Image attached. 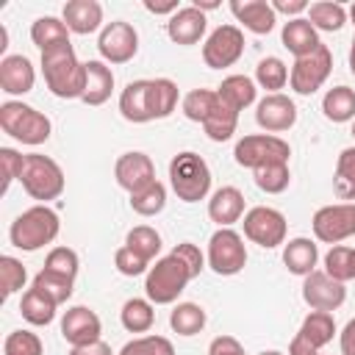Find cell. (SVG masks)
<instances>
[{
    "instance_id": "obj_1",
    "label": "cell",
    "mask_w": 355,
    "mask_h": 355,
    "mask_svg": "<svg viewBox=\"0 0 355 355\" xmlns=\"http://www.w3.org/2000/svg\"><path fill=\"white\" fill-rule=\"evenodd\" d=\"M42 72L47 89L61 100H80L86 92V64L78 61L72 42L42 53Z\"/></svg>"
},
{
    "instance_id": "obj_2",
    "label": "cell",
    "mask_w": 355,
    "mask_h": 355,
    "mask_svg": "<svg viewBox=\"0 0 355 355\" xmlns=\"http://www.w3.org/2000/svg\"><path fill=\"white\" fill-rule=\"evenodd\" d=\"M61 230V219L50 205H31L28 211H22L11 227H8V239L17 250L22 252H36L47 244H53L58 239Z\"/></svg>"
},
{
    "instance_id": "obj_3",
    "label": "cell",
    "mask_w": 355,
    "mask_h": 355,
    "mask_svg": "<svg viewBox=\"0 0 355 355\" xmlns=\"http://www.w3.org/2000/svg\"><path fill=\"white\" fill-rule=\"evenodd\" d=\"M191 280H194V272L189 269V263L180 255L169 252V255L158 258L147 269V275H144V294H147V300L153 305H172L186 291V286Z\"/></svg>"
},
{
    "instance_id": "obj_4",
    "label": "cell",
    "mask_w": 355,
    "mask_h": 355,
    "mask_svg": "<svg viewBox=\"0 0 355 355\" xmlns=\"http://www.w3.org/2000/svg\"><path fill=\"white\" fill-rule=\"evenodd\" d=\"M19 183L31 200H36L39 205H47L50 200H58L64 194L67 178H64V169L58 166V161H53L50 155L28 153Z\"/></svg>"
},
{
    "instance_id": "obj_5",
    "label": "cell",
    "mask_w": 355,
    "mask_h": 355,
    "mask_svg": "<svg viewBox=\"0 0 355 355\" xmlns=\"http://www.w3.org/2000/svg\"><path fill=\"white\" fill-rule=\"evenodd\" d=\"M169 186L183 202H200L211 191V169L202 155L183 150L169 161Z\"/></svg>"
},
{
    "instance_id": "obj_6",
    "label": "cell",
    "mask_w": 355,
    "mask_h": 355,
    "mask_svg": "<svg viewBox=\"0 0 355 355\" xmlns=\"http://www.w3.org/2000/svg\"><path fill=\"white\" fill-rule=\"evenodd\" d=\"M0 128H3V133H8L11 139H17L28 147L44 144L53 130L50 119L22 100H6L0 105Z\"/></svg>"
},
{
    "instance_id": "obj_7",
    "label": "cell",
    "mask_w": 355,
    "mask_h": 355,
    "mask_svg": "<svg viewBox=\"0 0 355 355\" xmlns=\"http://www.w3.org/2000/svg\"><path fill=\"white\" fill-rule=\"evenodd\" d=\"M233 158H236L239 166H247V169L255 172L266 164H280V161L288 164L291 147H288V141H283L275 133H250V136L236 141Z\"/></svg>"
},
{
    "instance_id": "obj_8",
    "label": "cell",
    "mask_w": 355,
    "mask_h": 355,
    "mask_svg": "<svg viewBox=\"0 0 355 355\" xmlns=\"http://www.w3.org/2000/svg\"><path fill=\"white\" fill-rule=\"evenodd\" d=\"M208 266L222 275V277H233L247 266V247L244 239L233 230V227H219L211 239H208V255H205Z\"/></svg>"
},
{
    "instance_id": "obj_9",
    "label": "cell",
    "mask_w": 355,
    "mask_h": 355,
    "mask_svg": "<svg viewBox=\"0 0 355 355\" xmlns=\"http://www.w3.org/2000/svg\"><path fill=\"white\" fill-rule=\"evenodd\" d=\"M330 69H333V53L327 44H319L313 53L294 58V67L288 72V83L297 94L308 97L324 86V80L330 78Z\"/></svg>"
},
{
    "instance_id": "obj_10",
    "label": "cell",
    "mask_w": 355,
    "mask_h": 355,
    "mask_svg": "<svg viewBox=\"0 0 355 355\" xmlns=\"http://www.w3.org/2000/svg\"><path fill=\"white\" fill-rule=\"evenodd\" d=\"M286 233H288V222L277 208L255 205L244 214V236L263 250H275L286 244Z\"/></svg>"
},
{
    "instance_id": "obj_11",
    "label": "cell",
    "mask_w": 355,
    "mask_h": 355,
    "mask_svg": "<svg viewBox=\"0 0 355 355\" xmlns=\"http://www.w3.org/2000/svg\"><path fill=\"white\" fill-rule=\"evenodd\" d=\"M313 236L322 244H341L344 239L355 236V202H333L322 205L311 219Z\"/></svg>"
},
{
    "instance_id": "obj_12",
    "label": "cell",
    "mask_w": 355,
    "mask_h": 355,
    "mask_svg": "<svg viewBox=\"0 0 355 355\" xmlns=\"http://www.w3.org/2000/svg\"><path fill=\"white\" fill-rule=\"evenodd\" d=\"M244 55V33L239 25H219L202 42V61L211 69L233 67Z\"/></svg>"
},
{
    "instance_id": "obj_13",
    "label": "cell",
    "mask_w": 355,
    "mask_h": 355,
    "mask_svg": "<svg viewBox=\"0 0 355 355\" xmlns=\"http://www.w3.org/2000/svg\"><path fill=\"white\" fill-rule=\"evenodd\" d=\"M97 50L105 64H128L139 53V33L125 19L105 22V28L100 31V39H97Z\"/></svg>"
},
{
    "instance_id": "obj_14",
    "label": "cell",
    "mask_w": 355,
    "mask_h": 355,
    "mask_svg": "<svg viewBox=\"0 0 355 355\" xmlns=\"http://www.w3.org/2000/svg\"><path fill=\"white\" fill-rule=\"evenodd\" d=\"M302 300L311 311H338L347 300V288L344 283L333 280L324 269H313L311 275L302 277Z\"/></svg>"
},
{
    "instance_id": "obj_15",
    "label": "cell",
    "mask_w": 355,
    "mask_h": 355,
    "mask_svg": "<svg viewBox=\"0 0 355 355\" xmlns=\"http://www.w3.org/2000/svg\"><path fill=\"white\" fill-rule=\"evenodd\" d=\"M114 178H116V186L125 189L128 194L150 186L155 180V164L147 153L141 150H130V153H122L114 164Z\"/></svg>"
},
{
    "instance_id": "obj_16",
    "label": "cell",
    "mask_w": 355,
    "mask_h": 355,
    "mask_svg": "<svg viewBox=\"0 0 355 355\" xmlns=\"http://www.w3.org/2000/svg\"><path fill=\"white\" fill-rule=\"evenodd\" d=\"M100 333H103V322L92 308L72 305V308L64 311V316H61V338L69 347H83V344L100 341Z\"/></svg>"
},
{
    "instance_id": "obj_17",
    "label": "cell",
    "mask_w": 355,
    "mask_h": 355,
    "mask_svg": "<svg viewBox=\"0 0 355 355\" xmlns=\"http://www.w3.org/2000/svg\"><path fill=\"white\" fill-rule=\"evenodd\" d=\"M255 122L266 130V133H283L291 130L297 122V105L291 97L286 94H266L258 105H255Z\"/></svg>"
},
{
    "instance_id": "obj_18",
    "label": "cell",
    "mask_w": 355,
    "mask_h": 355,
    "mask_svg": "<svg viewBox=\"0 0 355 355\" xmlns=\"http://www.w3.org/2000/svg\"><path fill=\"white\" fill-rule=\"evenodd\" d=\"M205 28H208V19L200 8L194 6H180L169 22H166V36L175 42V44H183V47H191L197 44L202 36H205Z\"/></svg>"
},
{
    "instance_id": "obj_19",
    "label": "cell",
    "mask_w": 355,
    "mask_h": 355,
    "mask_svg": "<svg viewBox=\"0 0 355 355\" xmlns=\"http://www.w3.org/2000/svg\"><path fill=\"white\" fill-rule=\"evenodd\" d=\"M36 83V69L28 55H3L0 58V89L11 97L28 94Z\"/></svg>"
},
{
    "instance_id": "obj_20",
    "label": "cell",
    "mask_w": 355,
    "mask_h": 355,
    "mask_svg": "<svg viewBox=\"0 0 355 355\" xmlns=\"http://www.w3.org/2000/svg\"><path fill=\"white\" fill-rule=\"evenodd\" d=\"M230 14L255 36L269 33L277 22V14L266 0H230Z\"/></svg>"
},
{
    "instance_id": "obj_21",
    "label": "cell",
    "mask_w": 355,
    "mask_h": 355,
    "mask_svg": "<svg viewBox=\"0 0 355 355\" xmlns=\"http://www.w3.org/2000/svg\"><path fill=\"white\" fill-rule=\"evenodd\" d=\"M61 19L69 28V33H78V36H89V33L105 28L103 6L97 0H69L61 11Z\"/></svg>"
},
{
    "instance_id": "obj_22",
    "label": "cell",
    "mask_w": 355,
    "mask_h": 355,
    "mask_svg": "<svg viewBox=\"0 0 355 355\" xmlns=\"http://www.w3.org/2000/svg\"><path fill=\"white\" fill-rule=\"evenodd\" d=\"M244 194L236 186H222L211 194L208 200V216L211 222H216L219 227H230L244 216Z\"/></svg>"
},
{
    "instance_id": "obj_23",
    "label": "cell",
    "mask_w": 355,
    "mask_h": 355,
    "mask_svg": "<svg viewBox=\"0 0 355 355\" xmlns=\"http://www.w3.org/2000/svg\"><path fill=\"white\" fill-rule=\"evenodd\" d=\"M119 114L133 122L144 125L153 122V108H150V80H130L122 94H119Z\"/></svg>"
},
{
    "instance_id": "obj_24",
    "label": "cell",
    "mask_w": 355,
    "mask_h": 355,
    "mask_svg": "<svg viewBox=\"0 0 355 355\" xmlns=\"http://www.w3.org/2000/svg\"><path fill=\"white\" fill-rule=\"evenodd\" d=\"M280 39H283V47H286L294 58H302V55L313 53V50L322 44V42H319V31L308 22V17L288 19V22L283 25Z\"/></svg>"
},
{
    "instance_id": "obj_25",
    "label": "cell",
    "mask_w": 355,
    "mask_h": 355,
    "mask_svg": "<svg viewBox=\"0 0 355 355\" xmlns=\"http://www.w3.org/2000/svg\"><path fill=\"white\" fill-rule=\"evenodd\" d=\"M114 92V72L103 58H92L86 61V92H83V103L86 105H103Z\"/></svg>"
},
{
    "instance_id": "obj_26",
    "label": "cell",
    "mask_w": 355,
    "mask_h": 355,
    "mask_svg": "<svg viewBox=\"0 0 355 355\" xmlns=\"http://www.w3.org/2000/svg\"><path fill=\"white\" fill-rule=\"evenodd\" d=\"M283 263L291 275L297 277H305L316 269L319 263V247L313 239H305V236H297L291 239L286 247H283Z\"/></svg>"
},
{
    "instance_id": "obj_27",
    "label": "cell",
    "mask_w": 355,
    "mask_h": 355,
    "mask_svg": "<svg viewBox=\"0 0 355 355\" xmlns=\"http://www.w3.org/2000/svg\"><path fill=\"white\" fill-rule=\"evenodd\" d=\"M216 94H219V100H225L230 108L244 111V108H250V105L255 103L258 86H255V80L247 78V75H227V78L216 86Z\"/></svg>"
},
{
    "instance_id": "obj_28",
    "label": "cell",
    "mask_w": 355,
    "mask_h": 355,
    "mask_svg": "<svg viewBox=\"0 0 355 355\" xmlns=\"http://www.w3.org/2000/svg\"><path fill=\"white\" fill-rule=\"evenodd\" d=\"M297 336L305 338L313 349L327 347V344L333 341V336H336V319H333V313H327V311H311V313L302 319Z\"/></svg>"
},
{
    "instance_id": "obj_29",
    "label": "cell",
    "mask_w": 355,
    "mask_h": 355,
    "mask_svg": "<svg viewBox=\"0 0 355 355\" xmlns=\"http://www.w3.org/2000/svg\"><path fill=\"white\" fill-rule=\"evenodd\" d=\"M55 302L50 300V297H44L39 288H28L25 294H22V300H19V313H22V319L28 322V324H33V327H44V324H50L53 319H55Z\"/></svg>"
},
{
    "instance_id": "obj_30",
    "label": "cell",
    "mask_w": 355,
    "mask_h": 355,
    "mask_svg": "<svg viewBox=\"0 0 355 355\" xmlns=\"http://www.w3.org/2000/svg\"><path fill=\"white\" fill-rule=\"evenodd\" d=\"M322 111L330 122H352L355 119V89L349 86H333L322 97Z\"/></svg>"
},
{
    "instance_id": "obj_31",
    "label": "cell",
    "mask_w": 355,
    "mask_h": 355,
    "mask_svg": "<svg viewBox=\"0 0 355 355\" xmlns=\"http://www.w3.org/2000/svg\"><path fill=\"white\" fill-rule=\"evenodd\" d=\"M236 125H239V111L230 108L225 100H216L214 111L202 122V130H205V136L211 141H227L236 133Z\"/></svg>"
},
{
    "instance_id": "obj_32",
    "label": "cell",
    "mask_w": 355,
    "mask_h": 355,
    "mask_svg": "<svg viewBox=\"0 0 355 355\" xmlns=\"http://www.w3.org/2000/svg\"><path fill=\"white\" fill-rule=\"evenodd\" d=\"M119 322L128 333H147L155 322V308L147 297H130L119 311Z\"/></svg>"
},
{
    "instance_id": "obj_33",
    "label": "cell",
    "mask_w": 355,
    "mask_h": 355,
    "mask_svg": "<svg viewBox=\"0 0 355 355\" xmlns=\"http://www.w3.org/2000/svg\"><path fill=\"white\" fill-rule=\"evenodd\" d=\"M208 316H205V308L197 305V302H178L169 313V327L178 333V336H197L202 333Z\"/></svg>"
},
{
    "instance_id": "obj_34",
    "label": "cell",
    "mask_w": 355,
    "mask_h": 355,
    "mask_svg": "<svg viewBox=\"0 0 355 355\" xmlns=\"http://www.w3.org/2000/svg\"><path fill=\"white\" fill-rule=\"evenodd\" d=\"M31 42L44 53L55 44H64L69 42V28L64 25V19L58 17H39L33 25H31Z\"/></svg>"
},
{
    "instance_id": "obj_35",
    "label": "cell",
    "mask_w": 355,
    "mask_h": 355,
    "mask_svg": "<svg viewBox=\"0 0 355 355\" xmlns=\"http://www.w3.org/2000/svg\"><path fill=\"white\" fill-rule=\"evenodd\" d=\"M347 8L341 3H333V0H319V3H311L308 8V22L316 28V31H341L344 22H347Z\"/></svg>"
},
{
    "instance_id": "obj_36",
    "label": "cell",
    "mask_w": 355,
    "mask_h": 355,
    "mask_svg": "<svg viewBox=\"0 0 355 355\" xmlns=\"http://www.w3.org/2000/svg\"><path fill=\"white\" fill-rule=\"evenodd\" d=\"M178 83L169 78H155L150 80V108H153V119H166L175 108H178Z\"/></svg>"
},
{
    "instance_id": "obj_37",
    "label": "cell",
    "mask_w": 355,
    "mask_h": 355,
    "mask_svg": "<svg viewBox=\"0 0 355 355\" xmlns=\"http://www.w3.org/2000/svg\"><path fill=\"white\" fill-rule=\"evenodd\" d=\"M333 189L338 200L355 202V147H344L336 161V175H333Z\"/></svg>"
},
{
    "instance_id": "obj_38",
    "label": "cell",
    "mask_w": 355,
    "mask_h": 355,
    "mask_svg": "<svg viewBox=\"0 0 355 355\" xmlns=\"http://www.w3.org/2000/svg\"><path fill=\"white\" fill-rule=\"evenodd\" d=\"M288 83V67L277 55H266L255 67V86L266 89L269 94H280V89Z\"/></svg>"
},
{
    "instance_id": "obj_39",
    "label": "cell",
    "mask_w": 355,
    "mask_h": 355,
    "mask_svg": "<svg viewBox=\"0 0 355 355\" xmlns=\"http://www.w3.org/2000/svg\"><path fill=\"white\" fill-rule=\"evenodd\" d=\"M125 247H130L136 255H141L144 261H158L161 252V233L150 225H136L133 230H128L125 236Z\"/></svg>"
},
{
    "instance_id": "obj_40",
    "label": "cell",
    "mask_w": 355,
    "mask_h": 355,
    "mask_svg": "<svg viewBox=\"0 0 355 355\" xmlns=\"http://www.w3.org/2000/svg\"><path fill=\"white\" fill-rule=\"evenodd\" d=\"M164 205H166V186L161 180H153L150 186L130 194V208L139 216H155L164 211Z\"/></svg>"
},
{
    "instance_id": "obj_41",
    "label": "cell",
    "mask_w": 355,
    "mask_h": 355,
    "mask_svg": "<svg viewBox=\"0 0 355 355\" xmlns=\"http://www.w3.org/2000/svg\"><path fill=\"white\" fill-rule=\"evenodd\" d=\"M72 286H75V280H69L64 275H55V272H47V269L36 272V277H33V288H39L55 305H64L72 297Z\"/></svg>"
},
{
    "instance_id": "obj_42",
    "label": "cell",
    "mask_w": 355,
    "mask_h": 355,
    "mask_svg": "<svg viewBox=\"0 0 355 355\" xmlns=\"http://www.w3.org/2000/svg\"><path fill=\"white\" fill-rule=\"evenodd\" d=\"M216 100H219L216 89H191V92L183 97V116L202 125V122L208 119V114L214 111Z\"/></svg>"
},
{
    "instance_id": "obj_43",
    "label": "cell",
    "mask_w": 355,
    "mask_h": 355,
    "mask_svg": "<svg viewBox=\"0 0 355 355\" xmlns=\"http://www.w3.org/2000/svg\"><path fill=\"white\" fill-rule=\"evenodd\" d=\"M255 175V186L266 194H283L291 183V172H288V164H266L261 169L252 172Z\"/></svg>"
},
{
    "instance_id": "obj_44",
    "label": "cell",
    "mask_w": 355,
    "mask_h": 355,
    "mask_svg": "<svg viewBox=\"0 0 355 355\" xmlns=\"http://www.w3.org/2000/svg\"><path fill=\"white\" fill-rule=\"evenodd\" d=\"M324 272L338 283L352 280V247H347V244L330 247L324 255Z\"/></svg>"
},
{
    "instance_id": "obj_45",
    "label": "cell",
    "mask_w": 355,
    "mask_h": 355,
    "mask_svg": "<svg viewBox=\"0 0 355 355\" xmlns=\"http://www.w3.org/2000/svg\"><path fill=\"white\" fill-rule=\"evenodd\" d=\"M42 269H47V272H55V275H64V277L75 280V275H78V269H80V258H78V252H75L72 247H53V250L47 252V258H44V266H42Z\"/></svg>"
},
{
    "instance_id": "obj_46",
    "label": "cell",
    "mask_w": 355,
    "mask_h": 355,
    "mask_svg": "<svg viewBox=\"0 0 355 355\" xmlns=\"http://www.w3.org/2000/svg\"><path fill=\"white\" fill-rule=\"evenodd\" d=\"M28 280V272L22 266L19 258L14 255H0V286H3V297L8 300L11 294H17Z\"/></svg>"
},
{
    "instance_id": "obj_47",
    "label": "cell",
    "mask_w": 355,
    "mask_h": 355,
    "mask_svg": "<svg viewBox=\"0 0 355 355\" xmlns=\"http://www.w3.org/2000/svg\"><path fill=\"white\" fill-rule=\"evenodd\" d=\"M3 355H44V344L31 330H11L3 341Z\"/></svg>"
},
{
    "instance_id": "obj_48",
    "label": "cell",
    "mask_w": 355,
    "mask_h": 355,
    "mask_svg": "<svg viewBox=\"0 0 355 355\" xmlns=\"http://www.w3.org/2000/svg\"><path fill=\"white\" fill-rule=\"evenodd\" d=\"M116 355H175V347L164 336H139L128 341Z\"/></svg>"
},
{
    "instance_id": "obj_49",
    "label": "cell",
    "mask_w": 355,
    "mask_h": 355,
    "mask_svg": "<svg viewBox=\"0 0 355 355\" xmlns=\"http://www.w3.org/2000/svg\"><path fill=\"white\" fill-rule=\"evenodd\" d=\"M22 166H25V155H22V153H17L14 147H0V172H3V186H0V191H3V194L11 189L14 180H19Z\"/></svg>"
},
{
    "instance_id": "obj_50",
    "label": "cell",
    "mask_w": 355,
    "mask_h": 355,
    "mask_svg": "<svg viewBox=\"0 0 355 355\" xmlns=\"http://www.w3.org/2000/svg\"><path fill=\"white\" fill-rule=\"evenodd\" d=\"M114 266H116V272L125 275V277H139V275H147V269H150L153 263L144 261L141 255H136L130 247L122 244V247L114 252Z\"/></svg>"
},
{
    "instance_id": "obj_51",
    "label": "cell",
    "mask_w": 355,
    "mask_h": 355,
    "mask_svg": "<svg viewBox=\"0 0 355 355\" xmlns=\"http://www.w3.org/2000/svg\"><path fill=\"white\" fill-rule=\"evenodd\" d=\"M172 252H175V255H180V258L189 263V269L194 272V277H200V272H202V269H205V263H208V261H205V255L200 252V247H197V244H191V241H180V244H175V247H172Z\"/></svg>"
},
{
    "instance_id": "obj_52",
    "label": "cell",
    "mask_w": 355,
    "mask_h": 355,
    "mask_svg": "<svg viewBox=\"0 0 355 355\" xmlns=\"http://www.w3.org/2000/svg\"><path fill=\"white\" fill-rule=\"evenodd\" d=\"M208 355H247L241 341L233 338V336H216L211 344H208Z\"/></svg>"
},
{
    "instance_id": "obj_53",
    "label": "cell",
    "mask_w": 355,
    "mask_h": 355,
    "mask_svg": "<svg viewBox=\"0 0 355 355\" xmlns=\"http://www.w3.org/2000/svg\"><path fill=\"white\" fill-rule=\"evenodd\" d=\"M272 8L275 14H286L288 19H297L300 14H305L311 8L308 0H272Z\"/></svg>"
},
{
    "instance_id": "obj_54",
    "label": "cell",
    "mask_w": 355,
    "mask_h": 355,
    "mask_svg": "<svg viewBox=\"0 0 355 355\" xmlns=\"http://www.w3.org/2000/svg\"><path fill=\"white\" fill-rule=\"evenodd\" d=\"M338 344H341V355H355V316L338 333Z\"/></svg>"
},
{
    "instance_id": "obj_55",
    "label": "cell",
    "mask_w": 355,
    "mask_h": 355,
    "mask_svg": "<svg viewBox=\"0 0 355 355\" xmlns=\"http://www.w3.org/2000/svg\"><path fill=\"white\" fill-rule=\"evenodd\" d=\"M69 355H114V352L105 341H92V344H83V347H72Z\"/></svg>"
},
{
    "instance_id": "obj_56",
    "label": "cell",
    "mask_w": 355,
    "mask_h": 355,
    "mask_svg": "<svg viewBox=\"0 0 355 355\" xmlns=\"http://www.w3.org/2000/svg\"><path fill=\"white\" fill-rule=\"evenodd\" d=\"M144 8L150 11V14H175L180 6H178V0H166V3H153V0H144Z\"/></svg>"
},
{
    "instance_id": "obj_57",
    "label": "cell",
    "mask_w": 355,
    "mask_h": 355,
    "mask_svg": "<svg viewBox=\"0 0 355 355\" xmlns=\"http://www.w3.org/2000/svg\"><path fill=\"white\" fill-rule=\"evenodd\" d=\"M319 349H313L305 338H300V336H294L291 338V344H288V355H316Z\"/></svg>"
},
{
    "instance_id": "obj_58",
    "label": "cell",
    "mask_w": 355,
    "mask_h": 355,
    "mask_svg": "<svg viewBox=\"0 0 355 355\" xmlns=\"http://www.w3.org/2000/svg\"><path fill=\"white\" fill-rule=\"evenodd\" d=\"M191 6H194V8H200V11L205 14V11L219 8V0H191Z\"/></svg>"
},
{
    "instance_id": "obj_59",
    "label": "cell",
    "mask_w": 355,
    "mask_h": 355,
    "mask_svg": "<svg viewBox=\"0 0 355 355\" xmlns=\"http://www.w3.org/2000/svg\"><path fill=\"white\" fill-rule=\"evenodd\" d=\"M349 72L355 75V36H352V47H349Z\"/></svg>"
},
{
    "instance_id": "obj_60",
    "label": "cell",
    "mask_w": 355,
    "mask_h": 355,
    "mask_svg": "<svg viewBox=\"0 0 355 355\" xmlns=\"http://www.w3.org/2000/svg\"><path fill=\"white\" fill-rule=\"evenodd\" d=\"M347 14H349V19H352V25H355V3L349 6V11H347Z\"/></svg>"
},
{
    "instance_id": "obj_61",
    "label": "cell",
    "mask_w": 355,
    "mask_h": 355,
    "mask_svg": "<svg viewBox=\"0 0 355 355\" xmlns=\"http://www.w3.org/2000/svg\"><path fill=\"white\" fill-rule=\"evenodd\" d=\"M258 355H283V352H277V349H263V352H258Z\"/></svg>"
},
{
    "instance_id": "obj_62",
    "label": "cell",
    "mask_w": 355,
    "mask_h": 355,
    "mask_svg": "<svg viewBox=\"0 0 355 355\" xmlns=\"http://www.w3.org/2000/svg\"><path fill=\"white\" fill-rule=\"evenodd\" d=\"M352 280H355V247H352Z\"/></svg>"
},
{
    "instance_id": "obj_63",
    "label": "cell",
    "mask_w": 355,
    "mask_h": 355,
    "mask_svg": "<svg viewBox=\"0 0 355 355\" xmlns=\"http://www.w3.org/2000/svg\"><path fill=\"white\" fill-rule=\"evenodd\" d=\"M352 139H355V119H352Z\"/></svg>"
},
{
    "instance_id": "obj_64",
    "label": "cell",
    "mask_w": 355,
    "mask_h": 355,
    "mask_svg": "<svg viewBox=\"0 0 355 355\" xmlns=\"http://www.w3.org/2000/svg\"><path fill=\"white\" fill-rule=\"evenodd\" d=\"M316 355H322V352H316Z\"/></svg>"
}]
</instances>
